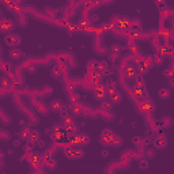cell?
Masks as SVG:
<instances>
[{
	"mask_svg": "<svg viewBox=\"0 0 174 174\" xmlns=\"http://www.w3.org/2000/svg\"><path fill=\"white\" fill-rule=\"evenodd\" d=\"M101 143L103 146H110V147H118L123 144V139L116 136L113 130L110 129H103L101 133Z\"/></svg>",
	"mask_w": 174,
	"mask_h": 174,
	"instance_id": "1",
	"label": "cell"
},
{
	"mask_svg": "<svg viewBox=\"0 0 174 174\" xmlns=\"http://www.w3.org/2000/svg\"><path fill=\"white\" fill-rule=\"evenodd\" d=\"M64 156L71 161H76V159H82L85 156V151L76 147H68L64 150Z\"/></svg>",
	"mask_w": 174,
	"mask_h": 174,
	"instance_id": "2",
	"label": "cell"
},
{
	"mask_svg": "<svg viewBox=\"0 0 174 174\" xmlns=\"http://www.w3.org/2000/svg\"><path fill=\"white\" fill-rule=\"evenodd\" d=\"M71 143L75 146H87L90 143V136L87 133L78 132L71 136Z\"/></svg>",
	"mask_w": 174,
	"mask_h": 174,
	"instance_id": "3",
	"label": "cell"
},
{
	"mask_svg": "<svg viewBox=\"0 0 174 174\" xmlns=\"http://www.w3.org/2000/svg\"><path fill=\"white\" fill-rule=\"evenodd\" d=\"M94 98L97 101H103L106 98V95H108V90H106V86L101 85V83H97L94 87Z\"/></svg>",
	"mask_w": 174,
	"mask_h": 174,
	"instance_id": "4",
	"label": "cell"
},
{
	"mask_svg": "<svg viewBox=\"0 0 174 174\" xmlns=\"http://www.w3.org/2000/svg\"><path fill=\"white\" fill-rule=\"evenodd\" d=\"M21 36H18V34H12V33H10V34H5V37H4V42L7 44L10 48H16V46L21 44Z\"/></svg>",
	"mask_w": 174,
	"mask_h": 174,
	"instance_id": "5",
	"label": "cell"
},
{
	"mask_svg": "<svg viewBox=\"0 0 174 174\" xmlns=\"http://www.w3.org/2000/svg\"><path fill=\"white\" fill-rule=\"evenodd\" d=\"M67 136V130L64 127H60V125H54L53 127V137L54 140L57 141H63Z\"/></svg>",
	"mask_w": 174,
	"mask_h": 174,
	"instance_id": "6",
	"label": "cell"
},
{
	"mask_svg": "<svg viewBox=\"0 0 174 174\" xmlns=\"http://www.w3.org/2000/svg\"><path fill=\"white\" fill-rule=\"evenodd\" d=\"M8 59L12 61H19L23 59V52L19 48H11L8 50Z\"/></svg>",
	"mask_w": 174,
	"mask_h": 174,
	"instance_id": "7",
	"label": "cell"
},
{
	"mask_svg": "<svg viewBox=\"0 0 174 174\" xmlns=\"http://www.w3.org/2000/svg\"><path fill=\"white\" fill-rule=\"evenodd\" d=\"M14 29H15V23H14V21L4 19V21L0 23V30H2V33H11Z\"/></svg>",
	"mask_w": 174,
	"mask_h": 174,
	"instance_id": "8",
	"label": "cell"
},
{
	"mask_svg": "<svg viewBox=\"0 0 174 174\" xmlns=\"http://www.w3.org/2000/svg\"><path fill=\"white\" fill-rule=\"evenodd\" d=\"M133 91H135V94L140 98H146V95H147L146 89H144V83L141 82V80H139V82H136L135 85H133Z\"/></svg>",
	"mask_w": 174,
	"mask_h": 174,
	"instance_id": "9",
	"label": "cell"
},
{
	"mask_svg": "<svg viewBox=\"0 0 174 174\" xmlns=\"http://www.w3.org/2000/svg\"><path fill=\"white\" fill-rule=\"evenodd\" d=\"M139 108H140V110L143 113H147V112L154 110V103L148 99V98H143V99L140 101V103H139Z\"/></svg>",
	"mask_w": 174,
	"mask_h": 174,
	"instance_id": "10",
	"label": "cell"
},
{
	"mask_svg": "<svg viewBox=\"0 0 174 174\" xmlns=\"http://www.w3.org/2000/svg\"><path fill=\"white\" fill-rule=\"evenodd\" d=\"M116 19H117V22H114L116 26H117L118 29H121V30H127V29H129L130 25H132V22H130L128 18L120 16V18H116Z\"/></svg>",
	"mask_w": 174,
	"mask_h": 174,
	"instance_id": "11",
	"label": "cell"
},
{
	"mask_svg": "<svg viewBox=\"0 0 174 174\" xmlns=\"http://www.w3.org/2000/svg\"><path fill=\"white\" fill-rule=\"evenodd\" d=\"M154 146H155V148H158V150H163L165 147L167 146L166 136H165V135H159L158 137H155V139H154Z\"/></svg>",
	"mask_w": 174,
	"mask_h": 174,
	"instance_id": "12",
	"label": "cell"
},
{
	"mask_svg": "<svg viewBox=\"0 0 174 174\" xmlns=\"http://www.w3.org/2000/svg\"><path fill=\"white\" fill-rule=\"evenodd\" d=\"M49 108H50L52 112L60 113L63 109H64V103H63V101H60V99H52L50 103H49Z\"/></svg>",
	"mask_w": 174,
	"mask_h": 174,
	"instance_id": "13",
	"label": "cell"
},
{
	"mask_svg": "<svg viewBox=\"0 0 174 174\" xmlns=\"http://www.w3.org/2000/svg\"><path fill=\"white\" fill-rule=\"evenodd\" d=\"M124 75H125L127 78H129V79H133V78H136V75H137L136 67L132 65V64H127L125 68H124Z\"/></svg>",
	"mask_w": 174,
	"mask_h": 174,
	"instance_id": "14",
	"label": "cell"
},
{
	"mask_svg": "<svg viewBox=\"0 0 174 174\" xmlns=\"http://www.w3.org/2000/svg\"><path fill=\"white\" fill-rule=\"evenodd\" d=\"M41 155H40L38 152H33L31 151V154H30V156H29V162H30L31 165H33V166H38L40 163H41Z\"/></svg>",
	"mask_w": 174,
	"mask_h": 174,
	"instance_id": "15",
	"label": "cell"
},
{
	"mask_svg": "<svg viewBox=\"0 0 174 174\" xmlns=\"http://www.w3.org/2000/svg\"><path fill=\"white\" fill-rule=\"evenodd\" d=\"M151 61L150 60H141V61H139V69H140L141 74H146V72L150 71V68H151Z\"/></svg>",
	"mask_w": 174,
	"mask_h": 174,
	"instance_id": "16",
	"label": "cell"
},
{
	"mask_svg": "<svg viewBox=\"0 0 174 174\" xmlns=\"http://www.w3.org/2000/svg\"><path fill=\"white\" fill-rule=\"evenodd\" d=\"M159 54H162V56H165V54H170L172 56L173 54V49H172V46L169 45V44H162L161 45V48H159Z\"/></svg>",
	"mask_w": 174,
	"mask_h": 174,
	"instance_id": "17",
	"label": "cell"
},
{
	"mask_svg": "<svg viewBox=\"0 0 174 174\" xmlns=\"http://www.w3.org/2000/svg\"><path fill=\"white\" fill-rule=\"evenodd\" d=\"M158 95L161 99H169L170 97H172V91H170V89H166V87H163V89H161L158 91Z\"/></svg>",
	"mask_w": 174,
	"mask_h": 174,
	"instance_id": "18",
	"label": "cell"
},
{
	"mask_svg": "<svg viewBox=\"0 0 174 174\" xmlns=\"http://www.w3.org/2000/svg\"><path fill=\"white\" fill-rule=\"evenodd\" d=\"M109 98H110V102H112L113 105H120L121 101H123V95H121L118 91L114 92V94H112Z\"/></svg>",
	"mask_w": 174,
	"mask_h": 174,
	"instance_id": "19",
	"label": "cell"
},
{
	"mask_svg": "<svg viewBox=\"0 0 174 174\" xmlns=\"http://www.w3.org/2000/svg\"><path fill=\"white\" fill-rule=\"evenodd\" d=\"M30 133H31V129L30 128H22L18 132V137L22 139V140H27L29 136H30Z\"/></svg>",
	"mask_w": 174,
	"mask_h": 174,
	"instance_id": "20",
	"label": "cell"
},
{
	"mask_svg": "<svg viewBox=\"0 0 174 174\" xmlns=\"http://www.w3.org/2000/svg\"><path fill=\"white\" fill-rule=\"evenodd\" d=\"M113 108V103L110 102V99L109 101H101V105H99V109L102 110V112H110Z\"/></svg>",
	"mask_w": 174,
	"mask_h": 174,
	"instance_id": "21",
	"label": "cell"
},
{
	"mask_svg": "<svg viewBox=\"0 0 174 174\" xmlns=\"http://www.w3.org/2000/svg\"><path fill=\"white\" fill-rule=\"evenodd\" d=\"M97 69L99 74H105V72H108L109 71V65H108V63L106 61H101V63H98L97 64Z\"/></svg>",
	"mask_w": 174,
	"mask_h": 174,
	"instance_id": "22",
	"label": "cell"
},
{
	"mask_svg": "<svg viewBox=\"0 0 174 174\" xmlns=\"http://www.w3.org/2000/svg\"><path fill=\"white\" fill-rule=\"evenodd\" d=\"M123 50H124V48L120 45V44H113V45L110 46V52H112V54H114V56L120 54Z\"/></svg>",
	"mask_w": 174,
	"mask_h": 174,
	"instance_id": "23",
	"label": "cell"
},
{
	"mask_svg": "<svg viewBox=\"0 0 174 174\" xmlns=\"http://www.w3.org/2000/svg\"><path fill=\"white\" fill-rule=\"evenodd\" d=\"M45 167L48 170H54L57 167V162L54 161V159H52V158L50 159H46V161H45Z\"/></svg>",
	"mask_w": 174,
	"mask_h": 174,
	"instance_id": "24",
	"label": "cell"
},
{
	"mask_svg": "<svg viewBox=\"0 0 174 174\" xmlns=\"http://www.w3.org/2000/svg\"><path fill=\"white\" fill-rule=\"evenodd\" d=\"M71 113L74 116H80L83 113V110H82V108H80L78 103H74V105L71 106Z\"/></svg>",
	"mask_w": 174,
	"mask_h": 174,
	"instance_id": "25",
	"label": "cell"
},
{
	"mask_svg": "<svg viewBox=\"0 0 174 174\" xmlns=\"http://www.w3.org/2000/svg\"><path fill=\"white\" fill-rule=\"evenodd\" d=\"M64 128L67 130V133L75 135V133H76V130H78V125H76V123H74V124H69V125H65Z\"/></svg>",
	"mask_w": 174,
	"mask_h": 174,
	"instance_id": "26",
	"label": "cell"
},
{
	"mask_svg": "<svg viewBox=\"0 0 174 174\" xmlns=\"http://www.w3.org/2000/svg\"><path fill=\"white\" fill-rule=\"evenodd\" d=\"M40 137H41V135H40V132L38 130H31V133H30V136H29V139L27 140H31V141H38L40 140Z\"/></svg>",
	"mask_w": 174,
	"mask_h": 174,
	"instance_id": "27",
	"label": "cell"
},
{
	"mask_svg": "<svg viewBox=\"0 0 174 174\" xmlns=\"http://www.w3.org/2000/svg\"><path fill=\"white\" fill-rule=\"evenodd\" d=\"M163 76L167 78V79H170V78L174 76V67H169V68H166L163 71Z\"/></svg>",
	"mask_w": 174,
	"mask_h": 174,
	"instance_id": "28",
	"label": "cell"
},
{
	"mask_svg": "<svg viewBox=\"0 0 174 174\" xmlns=\"http://www.w3.org/2000/svg\"><path fill=\"white\" fill-rule=\"evenodd\" d=\"M173 124V120L170 117H162V125L166 127V128H169V127H172Z\"/></svg>",
	"mask_w": 174,
	"mask_h": 174,
	"instance_id": "29",
	"label": "cell"
},
{
	"mask_svg": "<svg viewBox=\"0 0 174 174\" xmlns=\"http://www.w3.org/2000/svg\"><path fill=\"white\" fill-rule=\"evenodd\" d=\"M154 3H155V5L159 10H163L166 7V0H154Z\"/></svg>",
	"mask_w": 174,
	"mask_h": 174,
	"instance_id": "30",
	"label": "cell"
},
{
	"mask_svg": "<svg viewBox=\"0 0 174 174\" xmlns=\"http://www.w3.org/2000/svg\"><path fill=\"white\" fill-rule=\"evenodd\" d=\"M129 49L133 52V54H139V53H140V50H139V46H137V44H136V42H130Z\"/></svg>",
	"mask_w": 174,
	"mask_h": 174,
	"instance_id": "31",
	"label": "cell"
},
{
	"mask_svg": "<svg viewBox=\"0 0 174 174\" xmlns=\"http://www.w3.org/2000/svg\"><path fill=\"white\" fill-rule=\"evenodd\" d=\"M106 90H108L109 97L112 94H114V92H117V87H116V85H108V86H106Z\"/></svg>",
	"mask_w": 174,
	"mask_h": 174,
	"instance_id": "32",
	"label": "cell"
},
{
	"mask_svg": "<svg viewBox=\"0 0 174 174\" xmlns=\"http://www.w3.org/2000/svg\"><path fill=\"white\" fill-rule=\"evenodd\" d=\"M34 146H36V141H31V140H27V144L25 146V151H33Z\"/></svg>",
	"mask_w": 174,
	"mask_h": 174,
	"instance_id": "33",
	"label": "cell"
},
{
	"mask_svg": "<svg viewBox=\"0 0 174 174\" xmlns=\"http://www.w3.org/2000/svg\"><path fill=\"white\" fill-rule=\"evenodd\" d=\"M155 155H156V151L154 148H147V151H146V156L148 159H151V158H155Z\"/></svg>",
	"mask_w": 174,
	"mask_h": 174,
	"instance_id": "34",
	"label": "cell"
},
{
	"mask_svg": "<svg viewBox=\"0 0 174 174\" xmlns=\"http://www.w3.org/2000/svg\"><path fill=\"white\" fill-rule=\"evenodd\" d=\"M139 167H140V169H147V167H148V162H147V159H141L140 162H139Z\"/></svg>",
	"mask_w": 174,
	"mask_h": 174,
	"instance_id": "35",
	"label": "cell"
},
{
	"mask_svg": "<svg viewBox=\"0 0 174 174\" xmlns=\"http://www.w3.org/2000/svg\"><path fill=\"white\" fill-rule=\"evenodd\" d=\"M10 86H11V83L7 80V78L3 76L2 78V87H3V89H7V87H10Z\"/></svg>",
	"mask_w": 174,
	"mask_h": 174,
	"instance_id": "36",
	"label": "cell"
},
{
	"mask_svg": "<svg viewBox=\"0 0 174 174\" xmlns=\"http://www.w3.org/2000/svg\"><path fill=\"white\" fill-rule=\"evenodd\" d=\"M159 36H161L162 38H165V40H166L167 37L170 36V34H169V30H166V29H163V30H161V33H159Z\"/></svg>",
	"mask_w": 174,
	"mask_h": 174,
	"instance_id": "37",
	"label": "cell"
},
{
	"mask_svg": "<svg viewBox=\"0 0 174 174\" xmlns=\"http://www.w3.org/2000/svg\"><path fill=\"white\" fill-rule=\"evenodd\" d=\"M52 76L53 78H60V71H59V68H53L52 69Z\"/></svg>",
	"mask_w": 174,
	"mask_h": 174,
	"instance_id": "38",
	"label": "cell"
},
{
	"mask_svg": "<svg viewBox=\"0 0 174 174\" xmlns=\"http://www.w3.org/2000/svg\"><path fill=\"white\" fill-rule=\"evenodd\" d=\"M37 108H38V110L41 113H44V114H46V110H45V105H42V103H38L37 105Z\"/></svg>",
	"mask_w": 174,
	"mask_h": 174,
	"instance_id": "39",
	"label": "cell"
},
{
	"mask_svg": "<svg viewBox=\"0 0 174 174\" xmlns=\"http://www.w3.org/2000/svg\"><path fill=\"white\" fill-rule=\"evenodd\" d=\"M8 137V133H7V130L5 129H3L2 130V139H7Z\"/></svg>",
	"mask_w": 174,
	"mask_h": 174,
	"instance_id": "40",
	"label": "cell"
},
{
	"mask_svg": "<svg viewBox=\"0 0 174 174\" xmlns=\"http://www.w3.org/2000/svg\"><path fill=\"white\" fill-rule=\"evenodd\" d=\"M169 86L174 90V76H173V78H170V79H169Z\"/></svg>",
	"mask_w": 174,
	"mask_h": 174,
	"instance_id": "41",
	"label": "cell"
},
{
	"mask_svg": "<svg viewBox=\"0 0 174 174\" xmlns=\"http://www.w3.org/2000/svg\"><path fill=\"white\" fill-rule=\"evenodd\" d=\"M139 140H140L139 136H135V137H133V143H135V144H139Z\"/></svg>",
	"mask_w": 174,
	"mask_h": 174,
	"instance_id": "42",
	"label": "cell"
},
{
	"mask_svg": "<svg viewBox=\"0 0 174 174\" xmlns=\"http://www.w3.org/2000/svg\"><path fill=\"white\" fill-rule=\"evenodd\" d=\"M44 146H45V143H44L42 140H38V147H41V148H42Z\"/></svg>",
	"mask_w": 174,
	"mask_h": 174,
	"instance_id": "43",
	"label": "cell"
},
{
	"mask_svg": "<svg viewBox=\"0 0 174 174\" xmlns=\"http://www.w3.org/2000/svg\"><path fill=\"white\" fill-rule=\"evenodd\" d=\"M91 21H92V22H94V21H98V16H97V15H92Z\"/></svg>",
	"mask_w": 174,
	"mask_h": 174,
	"instance_id": "44",
	"label": "cell"
},
{
	"mask_svg": "<svg viewBox=\"0 0 174 174\" xmlns=\"http://www.w3.org/2000/svg\"><path fill=\"white\" fill-rule=\"evenodd\" d=\"M19 144H21V143H19V140H14V146H19Z\"/></svg>",
	"mask_w": 174,
	"mask_h": 174,
	"instance_id": "45",
	"label": "cell"
},
{
	"mask_svg": "<svg viewBox=\"0 0 174 174\" xmlns=\"http://www.w3.org/2000/svg\"><path fill=\"white\" fill-rule=\"evenodd\" d=\"M173 38H174V34H173Z\"/></svg>",
	"mask_w": 174,
	"mask_h": 174,
	"instance_id": "46",
	"label": "cell"
}]
</instances>
